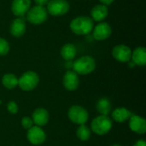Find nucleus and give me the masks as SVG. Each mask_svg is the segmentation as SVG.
<instances>
[{"mask_svg": "<svg viewBox=\"0 0 146 146\" xmlns=\"http://www.w3.org/2000/svg\"><path fill=\"white\" fill-rule=\"evenodd\" d=\"M69 27L76 35H86L92 31L94 27V22L91 17L80 15L74 18L71 21Z\"/></svg>", "mask_w": 146, "mask_h": 146, "instance_id": "1", "label": "nucleus"}, {"mask_svg": "<svg viewBox=\"0 0 146 146\" xmlns=\"http://www.w3.org/2000/svg\"><path fill=\"white\" fill-rule=\"evenodd\" d=\"M73 71L77 74L86 75L94 71L96 68V62L91 56H83L73 62Z\"/></svg>", "mask_w": 146, "mask_h": 146, "instance_id": "2", "label": "nucleus"}, {"mask_svg": "<svg viewBox=\"0 0 146 146\" xmlns=\"http://www.w3.org/2000/svg\"><path fill=\"white\" fill-rule=\"evenodd\" d=\"M27 15V20L31 24L40 25L48 19V12L44 6L35 5L29 9Z\"/></svg>", "mask_w": 146, "mask_h": 146, "instance_id": "3", "label": "nucleus"}, {"mask_svg": "<svg viewBox=\"0 0 146 146\" xmlns=\"http://www.w3.org/2000/svg\"><path fill=\"white\" fill-rule=\"evenodd\" d=\"M112 121L108 115H99L92 122V131L98 135H104L112 128Z\"/></svg>", "mask_w": 146, "mask_h": 146, "instance_id": "4", "label": "nucleus"}, {"mask_svg": "<svg viewBox=\"0 0 146 146\" xmlns=\"http://www.w3.org/2000/svg\"><path fill=\"white\" fill-rule=\"evenodd\" d=\"M38 81L39 78L37 73L33 71H27L18 79V86L21 90L30 92L37 87Z\"/></svg>", "mask_w": 146, "mask_h": 146, "instance_id": "5", "label": "nucleus"}, {"mask_svg": "<svg viewBox=\"0 0 146 146\" xmlns=\"http://www.w3.org/2000/svg\"><path fill=\"white\" fill-rule=\"evenodd\" d=\"M47 5V12L53 16H61L66 15L70 9L69 3L67 0H50Z\"/></svg>", "mask_w": 146, "mask_h": 146, "instance_id": "6", "label": "nucleus"}, {"mask_svg": "<svg viewBox=\"0 0 146 146\" xmlns=\"http://www.w3.org/2000/svg\"><path fill=\"white\" fill-rule=\"evenodd\" d=\"M69 120L78 125H84L88 120V113L86 110L80 105L72 106L68 112Z\"/></svg>", "mask_w": 146, "mask_h": 146, "instance_id": "7", "label": "nucleus"}, {"mask_svg": "<svg viewBox=\"0 0 146 146\" xmlns=\"http://www.w3.org/2000/svg\"><path fill=\"white\" fill-rule=\"evenodd\" d=\"M112 56L120 62H129L132 57V50L126 44H117L112 50Z\"/></svg>", "mask_w": 146, "mask_h": 146, "instance_id": "8", "label": "nucleus"}, {"mask_svg": "<svg viewBox=\"0 0 146 146\" xmlns=\"http://www.w3.org/2000/svg\"><path fill=\"white\" fill-rule=\"evenodd\" d=\"M92 30V36L94 39L98 41H103L109 38L112 33V28L110 25L105 21H101L95 26Z\"/></svg>", "mask_w": 146, "mask_h": 146, "instance_id": "9", "label": "nucleus"}, {"mask_svg": "<svg viewBox=\"0 0 146 146\" xmlns=\"http://www.w3.org/2000/svg\"><path fill=\"white\" fill-rule=\"evenodd\" d=\"M46 135L44 130L38 126H33L28 129L27 132V139L28 141L35 145H38L43 144L45 141Z\"/></svg>", "mask_w": 146, "mask_h": 146, "instance_id": "10", "label": "nucleus"}, {"mask_svg": "<svg viewBox=\"0 0 146 146\" xmlns=\"http://www.w3.org/2000/svg\"><path fill=\"white\" fill-rule=\"evenodd\" d=\"M31 0H13L11 11L16 17H23L31 8Z\"/></svg>", "mask_w": 146, "mask_h": 146, "instance_id": "11", "label": "nucleus"}, {"mask_svg": "<svg viewBox=\"0 0 146 146\" xmlns=\"http://www.w3.org/2000/svg\"><path fill=\"white\" fill-rule=\"evenodd\" d=\"M27 24L26 20L23 17H16L13 20L9 27V32L13 37L20 38L24 35L26 33Z\"/></svg>", "mask_w": 146, "mask_h": 146, "instance_id": "12", "label": "nucleus"}, {"mask_svg": "<svg viewBox=\"0 0 146 146\" xmlns=\"http://www.w3.org/2000/svg\"><path fill=\"white\" fill-rule=\"evenodd\" d=\"M64 87L68 91H75L80 85V79L78 74L72 70H68L65 73L62 80Z\"/></svg>", "mask_w": 146, "mask_h": 146, "instance_id": "13", "label": "nucleus"}, {"mask_svg": "<svg viewBox=\"0 0 146 146\" xmlns=\"http://www.w3.org/2000/svg\"><path fill=\"white\" fill-rule=\"evenodd\" d=\"M129 120V127L132 131L138 134H144L145 133L146 121L143 117L136 115H132Z\"/></svg>", "mask_w": 146, "mask_h": 146, "instance_id": "14", "label": "nucleus"}, {"mask_svg": "<svg viewBox=\"0 0 146 146\" xmlns=\"http://www.w3.org/2000/svg\"><path fill=\"white\" fill-rule=\"evenodd\" d=\"M109 15V9L106 5L104 4H97L91 10V18L92 21L101 22Z\"/></svg>", "mask_w": 146, "mask_h": 146, "instance_id": "15", "label": "nucleus"}, {"mask_svg": "<svg viewBox=\"0 0 146 146\" xmlns=\"http://www.w3.org/2000/svg\"><path fill=\"white\" fill-rule=\"evenodd\" d=\"M33 121L38 127H43L49 121V113L45 109L39 108L34 110L33 114Z\"/></svg>", "mask_w": 146, "mask_h": 146, "instance_id": "16", "label": "nucleus"}, {"mask_svg": "<svg viewBox=\"0 0 146 146\" xmlns=\"http://www.w3.org/2000/svg\"><path fill=\"white\" fill-rule=\"evenodd\" d=\"M133 62L138 66H145L146 64V49L144 46L137 47L132 52Z\"/></svg>", "mask_w": 146, "mask_h": 146, "instance_id": "17", "label": "nucleus"}, {"mask_svg": "<svg viewBox=\"0 0 146 146\" xmlns=\"http://www.w3.org/2000/svg\"><path fill=\"white\" fill-rule=\"evenodd\" d=\"M76 54H77V49L75 45L73 44L70 43L66 44L61 49V56L67 62L74 60V57L76 56Z\"/></svg>", "mask_w": 146, "mask_h": 146, "instance_id": "18", "label": "nucleus"}, {"mask_svg": "<svg viewBox=\"0 0 146 146\" xmlns=\"http://www.w3.org/2000/svg\"><path fill=\"white\" fill-rule=\"evenodd\" d=\"M132 116V113L126 108H117L112 112V118L116 122H124L130 119Z\"/></svg>", "mask_w": 146, "mask_h": 146, "instance_id": "19", "label": "nucleus"}, {"mask_svg": "<svg viewBox=\"0 0 146 146\" xmlns=\"http://www.w3.org/2000/svg\"><path fill=\"white\" fill-rule=\"evenodd\" d=\"M97 110L101 115H108L111 111V104L106 98H102L97 103Z\"/></svg>", "mask_w": 146, "mask_h": 146, "instance_id": "20", "label": "nucleus"}, {"mask_svg": "<svg viewBox=\"0 0 146 146\" xmlns=\"http://www.w3.org/2000/svg\"><path fill=\"white\" fill-rule=\"evenodd\" d=\"M2 83L7 89H13L18 86V78L13 74H6L2 79Z\"/></svg>", "mask_w": 146, "mask_h": 146, "instance_id": "21", "label": "nucleus"}, {"mask_svg": "<svg viewBox=\"0 0 146 146\" xmlns=\"http://www.w3.org/2000/svg\"><path fill=\"white\" fill-rule=\"evenodd\" d=\"M76 134L81 141H86L91 137V130L86 126H85V124L80 125V127L77 129Z\"/></svg>", "mask_w": 146, "mask_h": 146, "instance_id": "22", "label": "nucleus"}, {"mask_svg": "<svg viewBox=\"0 0 146 146\" xmlns=\"http://www.w3.org/2000/svg\"><path fill=\"white\" fill-rule=\"evenodd\" d=\"M9 49L10 47L8 41L3 38H0V56L7 55L9 51Z\"/></svg>", "mask_w": 146, "mask_h": 146, "instance_id": "23", "label": "nucleus"}, {"mask_svg": "<svg viewBox=\"0 0 146 146\" xmlns=\"http://www.w3.org/2000/svg\"><path fill=\"white\" fill-rule=\"evenodd\" d=\"M33 121L29 117H23L21 120V126L26 129L31 128L33 127Z\"/></svg>", "mask_w": 146, "mask_h": 146, "instance_id": "24", "label": "nucleus"}, {"mask_svg": "<svg viewBox=\"0 0 146 146\" xmlns=\"http://www.w3.org/2000/svg\"><path fill=\"white\" fill-rule=\"evenodd\" d=\"M7 109L9 110V113L11 114H16L18 112V106H17V104L11 101L9 102L8 104H7Z\"/></svg>", "mask_w": 146, "mask_h": 146, "instance_id": "25", "label": "nucleus"}, {"mask_svg": "<svg viewBox=\"0 0 146 146\" xmlns=\"http://www.w3.org/2000/svg\"><path fill=\"white\" fill-rule=\"evenodd\" d=\"M50 0H34L36 5H39V6H44L49 3Z\"/></svg>", "mask_w": 146, "mask_h": 146, "instance_id": "26", "label": "nucleus"}, {"mask_svg": "<svg viewBox=\"0 0 146 146\" xmlns=\"http://www.w3.org/2000/svg\"><path fill=\"white\" fill-rule=\"evenodd\" d=\"M99 1H100L101 4H104V5H106V6L110 5L111 3H113L115 2V0H99Z\"/></svg>", "mask_w": 146, "mask_h": 146, "instance_id": "27", "label": "nucleus"}, {"mask_svg": "<svg viewBox=\"0 0 146 146\" xmlns=\"http://www.w3.org/2000/svg\"><path fill=\"white\" fill-rule=\"evenodd\" d=\"M133 146H146V143L144 140H138Z\"/></svg>", "mask_w": 146, "mask_h": 146, "instance_id": "28", "label": "nucleus"}, {"mask_svg": "<svg viewBox=\"0 0 146 146\" xmlns=\"http://www.w3.org/2000/svg\"><path fill=\"white\" fill-rule=\"evenodd\" d=\"M134 66H135V64H134L133 62H129V67H130V68H132V67L133 68Z\"/></svg>", "mask_w": 146, "mask_h": 146, "instance_id": "29", "label": "nucleus"}, {"mask_svg": "<svg viewBox=\"0 0 146 146\" xmlns=\"http://www.w3.org/2000/svg\"><path fill=\"white\" fill-rule=\"evenodd\" d=\"M113 146H121V145H115Z\"/></svg>", "mask_w": 146, "mask_h": 146, "instance_id": "30", "label": "nucleus"}]
</instances>
